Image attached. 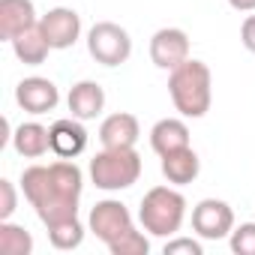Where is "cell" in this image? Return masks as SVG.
I'll return each instance as SVG.
<instances>
[{
  "label": "cell",
  "mask_w": 255,
  "mask_h": 255,
  "mask_svg": "<svg viewBox=\"0 0 255 255\" xmlns=\"http://www.w3.org/2000/svg\"><path fill=\"white\" fill-rule=\"evenodd\" d=\"M15 102L27 111V114H48L57 108L60 102V90L51 78H42V75H30V78H21L18 87H15Z\"/></svg>",
  "instance_id": "30bf717a"
},
{
  "label": "cell",
  "mask_w": 255,
  "mask_h": 255,
  "mask_svg": "<svg viewBox=\"0 0 255 255\" xmlns=\"http://www.w3.org/2000/svg\"><path fill=\"white\" fill-rule=\"evenodd\" d=\"M87 228L108 246L114 243L117 237H123L132 225V213L123 201H114V198H105V201H96L93 210H90V219H87Z\"/></svg>",
  "instance_id": "52a82bcc"
},
{
  "label": "cell",
  "mask_w": 255,
  "mask_h": 255,
  "mask_svg": "<svg viewBox=\"0 0 255 255\" xmlns=\"http://www.w3.org/2000/svg\"><path fill=\"white\" fill-rule=\"evenodd\" d=\"M192 231L201 240H222L234 231V210L222 198H204L192 207Z\"/></svg>",
  "instance_id": "8992f818"
},
{
  "label": "cell",
  "mask_w": 255,
  "mask_h": 255,
  "mask_svg": "<svg viewBox=\"0 0 255 255\" xmlns=\"http://www.w3.org/2000/svg\"><path fill=\"white\" fill-rule=\"evenodd\" d=\"M168 96L174 102V108L183 114V117H204L210 111V102H213V75H210V66L204 60H183L177 69L168 72Z\"/></svg>",
  "instance_id": "7a4b0ae2"
},
{
  "label": "cell",
  "mask_w": 255,
  "mask_h": 255,
  "mask_svg": "<svg viewBox=\"0 0 255 255\" xmlns=\"http://www.w3.org/2000/svg\"><path fill=\"white\" fill-rule=\"evenodd\" d=\"M150 147L159 156H165L171 150H180V147H189V126L177 117H162L150 129Z\"/></svg>",
  "instance_id": "e0dca14e"
},
{
  "label": "cell",
  "mask_w": 255,
  "mask_h": 255,
  "mask_svg": "<svg viewBox=\"0 0 255 255\" xmlns=\"http://www.w3.org/2000/svg\"><path fill=\"white\" fill-rule=\"evenodd\" d=\"M39 27H42V33H45V39L51 42L54 51L72 48L81 36V15L69 6H54L39 18Z\"/></svg>",
  "instance_id": "9c48e42d"
},
{
  "label": "cell",
  "mask_w": 255,
  "mask_h": 255,
  "mask_svg": "<svg viewBox=\"0 0 255 255\" xmlns=\"http://www.w3.org/2000/svg\"><path fill=\"white\" fill-rule=\"evenodd\" d=\"M165 255H204V246L195 237H168Z\"/></svg>",
  "instance_id": "603a6c76"
},
{
  "label": "cell",
  "mask_w": 255,
  "mask_h": 255,
  "mask_svg": "<svg viewBox=\"0 0 255 255\" xmlns=\"http://www.w3.org/2000/svg\"><path fill=\"white\" fill-rule=\"evenodd\" d=\"M48 240H51V246L60 249V252L75 249V246H81V240H84V225L78 222V216H75V219H66V222H57V225L48 228Z\"/></svg>",
  "instance_id": "ffe728a7"
},
{
  "label": "cell",
  "mask_w": 255,
  "mask_h": 255,
  "mask_svg": "<svg viewBox=\"0 0 255 255\" xmlns=\"http://www.w3.org/2000/svg\"><path fill=\"white\" fill-rule=\"evenodd\" d=\"M138 219L153 237H174L186 219V198L174 186H153L141 198Z\"/></svg>",
  "instance_id": "277c9868"
},
{
  "label": "cell",
  "mask_w": 255,
  "mask_h": 255,
  "mask_svg": "<svg viewBox=\"0 0 255 255\" xmlns=\"http://www.w3.org/2000/svg\"><path fill=\"white\" fill-rule=\"evenodd\" d=\"M48 129H51V153H57L60 159H75L78 153H84V147H87V129L81 126L78 117L54 120Z\"/></svg>",
  "instance_id": "8fae6325"
},
{
  "label": "cell",
  "mask_w": 255,
  "mask_h": 255,
  "mask_svg": "<svg viewBox=\"0 0 255 255\" xmlns=\"http://www.w3.org/2000/svg\"><path fill=\"white\" fill-rule=\"evenodd\" d=\"M87 51L102 66H120L132 57V36L114 21H96L87 30Z\"/></svg>",
  "instance_id": "5b68a950"
},
{
  "label": "cell",
  "mask_w": 255,
  "mask_h": 255,
  "mask_svg": "<svg viewBox=\"0 0 255 255\" xmlns=\"http://www.w3.org/2000/svg\"><path fill=\"white\" fill-rule=\"evenodd\" d=\"M18 207V192L12 180H0V219H12Z\"/></svg>",
  "instance_id": "cb8c5ba5"
},
{
  "label": "cell",
  "mask_w": 255,
  "mask_h": 255,
  "mask_svg": "<svg viewBox=\"0 0 255 255\" xmlns=\"http://www.w3.org/2000/svg\"><path fill=\"white\" fill-rule=\"evenodd\" d=\"M0 252L3 255H30L33 237L24 225H15L9 219H0Z\"/></svg>",
  "instance_id": "d6986e66"
},
{
  "label": "cell",
  "mask_w": 255,
  "mask_h": 255,
  "mask_svg": "<svg viewBox=\"0 0 255 255\" xmlns=\"http://www.w3.org/2000/svg\"><path fill=\"white\" fill-rule=\"evenodd\" d=\"M90 180L96 189L102 192H120L129 189L132 183H138L141 177V156L135 147H102L90 165Z\"/></svg>",
  "instance_id": "3957f363"
},
{
  "label": "cell",
  "mask_w": 255,
  "mask_h": 255,
  "mask_svg": "<svg viewBox=\"0 0 255 255\" xmlns=\"http://www.w3.org/2000/svg\"><path fill=\"white\" fill-rule=\"evenodd\" d=\"M9 45H12L15 57H18L24 66H42V63L48 60V51H54V48H51V42L45 39V33H42V27H39V24H33L30 30L18 33Z\"/></svg>",
  "instance_id": "ac0fdd59"
},
{
  "label": "cell",
  "mask_w": 255,
  "mask_h": 255,
  "mask_svg": "<svg viewBox=\"0 0 255 255\" xmlns=\"http://www.w3.org/2000/svg\"><path fill=\"white\" fill-rule=\"evenodd\" d=\"M66 105H69L72 117L96 120L105 108V90H102L99 81H78V84H72V90L66 96Z\"/></svg>",
  "instance_id": "5bb4252c"
},
{
  "label": "cell",
  "mask_w": 255,
  "mask_h": 255,
  "mask_svg": "<svg viewBox=\"0 0 255 255\" xmlns=\"http://www.w3.org/2000/svg\"><path fill=\"white\" fill-rule=\"evenodd\" d=\"M150 60L156 69H177L183 60H189V36L180 27H162L150 36Z\"/></svg>",
  "instance_id": "ba28073f"
},
{
  "label": "cell",
  "mask_w": 255,
  "mask_h": 255,
  "mask_svg": "<svg viewBox=\"0 0 255 255\" xmlns=\"http://www.w3.org/2000/svg\"><path fill=\"white\" fill-rule=\"evenodd\" d=\"M33 24H39L33 0H0V36L6 42H12Z\"/></svg>",
  "instance_id": "4fadbf2b"
},
{
  "label": "cell",
  "mask_w": 255,
  "mask_h": 255,
  "mask_svg": "<svg viewBox=\"0 0 255 255\" xmlns=\"http://www.w3.org/2000/svg\"><path fill=\"white\" fill-rule=\"evenodd\" d=\"M12 147L24 159H42L51 150V129H45V126L36 123V120L21 123L12 132Z\"/></svg>",
  "instance_id": "9a60e30c"
},
{
  "label": "cell",
  "mask_w": 255,
  "mask_h": 255,
  "mask_svg": "<svg viewBox=\"0 0 255 255\" xmlns=\"http://www.w3.org/2000/svg\"><path fill=\"white\" fill-rule=\"evenodd\" d=\"M141 135V126H138V117L129 114V111H117V114H108L99 126V141L102 147H135Z\"/></svg>",
  "instance_id": "7c38bea8"
},
{
  "label": "cell",
  "mask_w": 255,
  "mask_h": 255,
  "mask_svg": "<svg viewBox=\"0 0 255 255\" xmlns=\"http://www.w3.org/2000/svg\"><path fill=\"white\" fill-rule=\"evenodd\" d=\"M240 42H243L246 51L255 54V12L246 15V21H243V27H240Z\"/></svg>",
  "instance_id": "d4e9b609"
},
{
  "label": "cell",
  "mask_w": 255,
  "mask_h": 255,
  "mask_svg": "<svg viewBox=\"0 0 255 255\" xmlns=\"http://www.w3.org/2000/svg\"><path fill=\"white\" fill-rule=\"evenodd\" d=\"M81 189H84V174L72 159H57L51 165H30L21 174V192L45 228L78 216Z\"/></svg>",
  "instance_id": "6da1fadb"
},
{
  "label": "cell",
  "mask_w": 255,
  "mask_h": 255,
  "mask_svg": "<svg viewBox=\"0 0 255 255\" xmlns=\"http://www.w3.org/2000/svg\"><path fill=\"white\" fill-rule=\"evenodd\" d=\"M108 252L111 255H147L150 252V240L144 237V231L129 228L123 237H117L114 243H108Z\"/></svg>",
  "instance_id": "44dd1931"
},
{
  "label": "cell",
  "mask_w": 255,
  "mask_h": 255,
  "mask_svg": "<svg viewBox=\"0 0 255 255\" xmlns=\"http://www.w3.org/2000/svg\"><path fill=\"white\" fill-rule=\"evenodd\" d=\"M159 159H162V177H165L171 186H186V183H192V180L198 177V171H201V159H198V153H195L192 147L171 150V153H165V156H159Z\"/></svg>",
  "instance_id": "2e32d148"
},
{
  "label": "cell",
  "mask_w": 255,
  "mask_h": 255,
  "mask_svg": "<svg viewBox=\"0 0 255 255\" xmlns=\"http://www.w3.org/2000/svg\"><path fill=\"white\" fill-rule=\"evenodd\" d=\"M228 6L237 12H255V0H228Z\"/></svg>",
  "instance_id": "484cf974"
},
{
  "label": "cell",
  "mask_w": 255,
  "mask_h": 255,
  "mask_svg": "<svg viewBox=\"0 0 255 255\" xmlns=\"http://www.w3.org/2000/svg\"><path fill=\"white\" fill-rule=\"evenodd\" d=\"M231 252L234 255H255V222H243L231 231Z\"/></svg>",
  "instance_id": "7402d4cb"
}]
</instances>
